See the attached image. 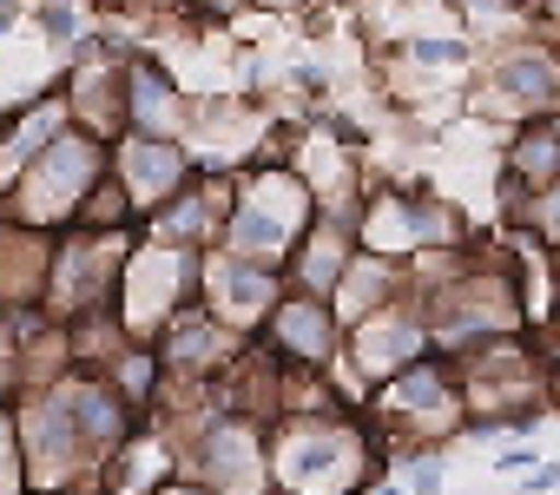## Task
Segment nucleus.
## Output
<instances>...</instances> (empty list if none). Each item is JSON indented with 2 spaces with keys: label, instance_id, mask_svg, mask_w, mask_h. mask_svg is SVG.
<instances>
[{
  "label": "nucleus",
  "instance_id": "nucleus-27",
  "mask_svg": "<svg viewBox=\"0 0 560 495\" xmlns=\"http://www.w3.org/2000/svg\"><path fill=\"white\" fill-rule=\"evenodd\" d=\"M21 396V377H14V331H8V318H0V410H8Z\"/></svg>",
  "mask_w": 560,
  "mask_h": 495
},
{
  "label": "nucleus",
  "instance_id": "nucleus-17",
  "mask_svg": "<svg viewBox=\"0 0 560 495\" xmlns=\"http://www.w3.org/2000/svg\"><path fill=\"white\" fill-rule=\"evenodd\" d=\"M60 133H67V100L60 93H40L34 106H14L8 119H0V192H8Z\"/></svg>",
  "mask_w": 560,
  "mask_h": 495
},
{
  "label": "nucleus",
  "instance_id": "nucleus-4",
  "mask_svg": "<svg viewBox=\"0 0 560 495\" xmlns=\"http://www.w3.org/2000/svg\"><path fill=\"white\" fill-rule=\"evenodd\" d=\"M198 258L205 252H185V244H165V238H132V252L119 265V291H113V318L132 344H152L185 304H198Z\"/></svg>",
  "mask_w": 560,
  "mask_h": 495
},
{
  "label": "nucleus",
  "instance_id": "nucleus-2",
  "mask_svg": "<svg viewBox=\"0 0 560 495\" xmlns=\"http://www.w3.org/2000/svg\"><path fill=\"white\" fill-rule=\"evenodd\" d=\"M317 218V198L304 192V179L284 159H250L231 185V211L218 231V252L244 258V265H270L284 272L291 244L304 238V225Z\"/></svg>",
  "mask_w": 560,
  "mask_h": 495
},
{
  "label": "nucleus",
  "instance_id": "nucleus-33",
  "mask_svg": "<svg viewBox=\"0 0 560 495\" xmlns=\"http://www.w3.org/2000/svg\"><path fill=\"white\" fill-rule=\"evenodd\" d=\"M363 495H402V482H370Z\"/></svg>",
  "mask_w": 560,
  "mask_h": 495
},
{
  "label": "nucleus",
  "instance_id": "nucleus-16",
  "mask_svg": "<svg viewBox=\"0 0 560 495\" xmlns=\"http://www.w3.org/2000/svg\"><path fill=\"white\" fill-rule=\"evenodd\" d=\"M350 258H357L350 218L317 211V218L304 225V238L291 244V258H284V291H304V298H324V304H330V291H337V278L350 272Z\"/></svg>",
  "mask_w": 560,
  "mask_h": 495
},
{
  "label": "nucleus",
  "instance_id": "nucleus-11",
  "mask_svg": "<svg viewBox=\"0 0 560 495\" xmlns=\"http://www.w3.org/2000/svg\"><path fill=\"white\" fill-rule=\"evenodd\" d=\"M244 344H250V337H237V331H224L211 311L185 304V311L152 337V357H159V370L178 377V383H218V377L237 364Z\"/></svg>",
  "mask_w": 560,
  "mask_h": 495
},
{
  "label": "nucleus",
  "instance_id": "nucleus-18",
  "mask_svg": "<svg viewBox=\"0 0 560 495\" xmlns=\"http://www.w3.org/2000/svg\"><path fill=\"white\" fill-rule=\"evenodd\" d=\"M560 179V113L553 119H521L514 139H508V172H501V192L508 198H534Z\"/></svg>",
  "mask_w": 560,
  "mask_h": 495
},
{
  "label": "nucleus",
  "instance_id": "nucleus-21",
  "mask_svg": "<svg viewBox=\"0 0 560 495\" xmlns=\"http://www.w3.org/2000/svg\"><path fill=\"white\" fill-rule=\"evenodd\" d=\"M73 225H80V231H139L132 198L119 192V179H113V172L86 192V205H80V218H73Z\"/></svg>",
  "mask_w": 560,
  "mask_h": 495
},
{
  "label": "nucleus",
  "instance_id": "nucleus-3",
  "mask_svg": "<svg viewBox=\"0 0 560 495\" xmlns=\"http://www.w3.org/2000/svg\"><path fill=\"white\" fill-rule=\"evenodd\" d=\"M100 179H106V146L67 126L8 192H0V218L21 225V231H47L54 238V231H67L80 218V205H86V192Z\"/></svg>",
  "mask_w": 560,
  "mask_h": 495
},
{
  "label": "nucleus",
  "instance_id": "nucleus-28",
  "mask_svg": "<svg viewBox=\"0 0 560 495\" xmlns=\"http://www.w3.org/2000/svg\"><path fill=\"white\" fill-rule=\"evenodd\" d=\"M521 495H560V456H547V462H534V469L521 475Z\"/></svg>",
  "mask_w": 560,
  "mask_h": 495
},
{
  "label": "nucleus",
  "instance_id": "nucleus-29",
  "mask_svg": "<svg viewBox=\"0 0 560 495\" xmlns=\"http://www.w3.org/2000/svg\"><path fill=\"white\" fill-rule=\"evenodd\" d=\"M139 495H211V488H205L198 475H185V469H165V475H159V482H145Z\"/></svg>",
  "mask_w": 560,
  "mask_h": 495
},
{
  "label": "nucleus",
  "instance_id": "nucleus-20",
  "mask_svg": "<svg viewBox=\"0 0 560 495\" xmlns=\"http://www.w3.org/2000/svg\"><path fill=\"white\" fill-rule=\"evenodd\" d=\"M93 377H106V390L132 410V416H145L152 410V396H159V383H165V370H159V357H152V344H126L106 370H93Z\"/></svg>",
  "mask_w": 560,
  "mask_h": 495
},
{
  "label": "nucleus",
  "instance_id": "nucleus-1",
  "mask_svg": "<svg viewBox=\"0 0 560 495\" xmlns=\"http://www.w3.org/2000/svg\"><path fill=\"white\" fill-rule=\"evenodd\" d=\"M270 495H363L383 482V436L350 410L277 416L264 429Z\"/></svg>",
  "mask_w": 560,
  "mask_h": 495
},
{
  "label": "nucleus",
  "instance_id": "nucleus-15",
  "mask_svg": "<svg viewBox=\"0 0 560 495\" xmlns=\"http://www.w3.org/2000/svg\"><path fill=\"white\" fill-rule=\"evenodd\" d=\"M488 113L553 119L560 113V54L553 47H508L488 67Z\"/></svg>",
  "mask_w": 560,
  "mask_h": 495
},
{
  "label": "nucleus",
  "instance_id": "nucleus-6",
  "mask_svg": "<svg viewBox=\"0 0 560 495\" xmlns=\"http://www.w3.org/2000/svg\"><path fill=\"white\" fill-rule=\"evenodd\" d=\"M126 252H132V231H80V225L54 231V265H47V298H40V311H47L54 324L113 311Z\"/></svg>",
  "mask_w": 560,
  "mask_h": 495
},
{
  "label": "nucleus",
  "instance_id": "nucleus-12",
  "mask_svg": "<svg viewBox=\"0 0 560 495\" xmlns=\"http://www.w3.org/2000/svg\"><path fill=\"white\" fill-rule=\"evenodd\" d=\"M73 54H80V60H73V73H67V87H60L67 126L86 133V139H100V146H113V139L126 133V87H119L126 60H119V54H86V47H73Z\"/></svg>",
  "mask_w": 560,
  "mask_h": 495
},
{
  "label": "nucleus",
  "instance_id": "nucleus-32",
  "mask_svg": "<svg viewBox=\"0 0 560 495\" xmlns=\"http://www.w3.org/2000/svg\"><path fill=\"white\" fill-rule=\"evenodd\" d=\"M540 357H547V370H560V304H553V318L540 324Z\"/></svg>",
  "mask_w": 560,
  "mask_h": 495
},
{
  "label": "nucleus",
  "instance_id": "nucleus-10",
  "mask_svg": "<svg viewBox=\"0 0 560 495\" xmlns=\"http://www.w3.org/2000/svg\"><path fill=\"white\" fill-rule=\"evenodd\" d=\"M264 357H277L284 370H330L337 364V344H343V324L330 318L324 298H304V291H284L270 304V318L257 324L250 337Z\"/></svg>",
  "mask_w": 560,
  "mask_h": 495
},
{
  "label": "nucleus",
  "instance_id": "nucleus-34",
  "mask_svg": "<svg viewBox=\"0 0 560 495\" xmlns=\"http://www.w3.org/2000/svg\"><path fill=\"white\" fill-rule=\"evenodd\" d=\"M553 403H560V370H553Z\"/></svg>",
  "mask_w": 560,
  "mask_h": 495
},
{
  "label": "nucleus",
  "instance_id": "nucleus-24",
  "mask_svg": "<svg viewBox=\"0 0 560 495\" xmlns=\"http://www.w3.org/2000/svg\"><path fill=\"white\" fill-rule=\"evenodd\" d=\"M0 495H27V469H21V436L14 416L0 410Z\"/></svg>",
  "mask_w": 560,
  "mask_h": 495
},
{
  "label": "nucleus",
  "instance_id": "nucleus-31",
  "mask_svg": "<svg viewBox=\"0 0 560 495\" xmlns=\"http://www.w3.org/2000/svg\"><path fill=\"white\" fill-rule=\"evenodd\" d=\"M527 21H534V27H540L553 47H560V0H534V8H527Z\"/></svg>",
  "mask_w": 560,
  "mask_h": 495
},
{
  "label": "nucleus",
  "instance_id": "nucleus-30",
  "mask_svg": "<svg viewBox=\"0 0 560 495\" xmlns=\"http://www.w3.org/2000/svg\"><path fill=\"white\" fill-rule=\"evenodd\" d=\"M534 462H540V456H534V442H527V436L494 449V469H501V475H521V469H534Z\"/></svg>",
  "mask_w": 560,
  "mask_h": 495
},
{
  "label": "nucleus",
  "instance_id": "nucleus-5",
  "mask_svg": "<svg viewBox=\"0 0 560 495\" xmlns=\"http://www.w3.org/2000/svg\"><path fill=\"white\" fill-rule=\"evenodd\" d=\"M383 429L402 436V462L409 456H435L455 429H462V390H455V364L448 357H416L409 370H396L389 383L370 390L363 403Z\"/></svg>",
  "mask_w": 560,
  "mask_h": 495
},
{
  "label": "nucleus",
  "instance_id": "nucleus-19",
  "mask_svg": "<svg viewBox=\"0 0 560 495\" xmlns=\"http://www.w3.org/2000/svg\"><path fill=\"white\" fill-rule=\"evenodd\" d=\"M396 298H402V265L357 252L350 272H343L337 291H330V318H337V324H357V318H370V311H383V304H396Z\"/></svg>",
  "mask_w": 560,
  "mask_h": 495
},
{
  "label": "nucleus",
  "instance_id": "nucleus-8",
  "mask_svg": "<svg viewBox=\"0 0 560 495\" xmlns=\"http://www.w3.org/2000/svg\"><path fill=\"white\" fill-rule=\"evenodd\" d=\"M284 298V272H270V265H244L231 252H211L198 258V311H211L224 331L237 337H257V324L270 318V304Z\"/></svg>",
  "mask_w": 560,
  "mask_h": 495
},
{
  "label": "nucleus",
  "instance_id": "nucleus-26",
  "mask_svg": "<svg viewBox=\"0 0 560 495\" xmlns=\"http://www.w3.org/2000/svg\"><path fill=\"white\" fill-rule=\"evenodd\" d=\"M409 488L402 495H442V456H409Z\"/></svg>",
  "mask_w": 560,
  "mask_h": 495
},
{
  "label": "nucleus",
  "instance_id": "nucleus-9",
  "mask_svg": "<svg viewBox=\"0 0 560 495\" xmlns=\"http://www.w3.org/2000/svg\"><path fill=\"white\" fill-rule=\"evenodd\" d=\"M106 172L119 179V192L132 198V218L145 225L172 192L191 185L198 159H191V146H178V139H139V133H119V139L106 146Z\"/></svg>",
  "mask_w": 560,
  "mask_h": 495
},
{
  "label": "nucleus",
  "instance_id": "nucleus-23",
  "mask_svg": "<svg viewBox=\"0 0 560 495\" xmlns=\"http://www.w3.org/2000/svg\"><path fill=\"white\" fill-rule=\"evenodd\" d=\"M402 54H409L416 67H455V73H462L475 47H468V34H455V41H448V34H422V41H409Z\"/></svg>",
  "mask_w": 560,
  "mask_h": 495
},
{
  "label": "nucleus",
  "instance_id": "nucleus-7",
  "mask_svg": "<svg viewBox=\"0 0 560 495\" xmlns=\"http://www.w3.org/2000/svg\"><path fill=\"white\" fill-rule=\"evenodd\" d=\"M172 469L198 475L211 495H270V449H264V423L211 416L205 429H191L185 442H172Z\"/></svg>",
  "mask_w": 560,
  "mask_h": 495
},
{
  "label": "nucleus",
  "instance_id": "nucleus-13",
  "mask_svg": "<svg viewBox=\"0 0 560 495\" xmlns=\"http://www.w3.org/2000/svg\"><path fill=\"white\" fill-rule=\"evenodd\" d=\"M231 185H237V172H191V185L172 192L145 218V238L185 244V252H211L218 231H224V211H231Z\"/></svg>",
  "mask_w": 560,
  "mask_h": 495
},
{
  "label": "nucleus",
  "instance_id": "nucleus-14",
  "mask_svg": "<svg viewBox=\"0 0 560 495\" xmlns=\"http://www.w3.org/2000/svg\"><path fill=\"white\" fill-rule=\"evenodd\" d=\"M119 87H126V133H139V139H178V146L191 139V93L159 60L126 54Z\"/></svg>",
  "mask_w": 560,
  "mask_h": 495
},
{
  "label": "nucleus",
  "instance_id": "nucleus-25",
  "mask_svg": "<svg viewBox=\"0 0 560 495\" xmlns=\"http://www.w3.org/2000/svg\"><path fill=\"white\" fill-rule=\"evenodd\" d=\"M40 34L47 41H73L80 34V8H73V0H47V8H40Z\"/></svg>",
  "mask_w": 560,
  "mask_h": 495
},
{
  "label": "nucleus",
  "instance_id": "nucleus-22",
  "mask_svg": "<svg viewBox=\"0 0 560 495\" xmlns=\"http://www.w3.org/2000/svg\"><path fill=\"white\" fill-rule=\"evenodd\" d=\"M514 218L547 244V252H560V179L547 192H534V198H514Z\"/></svg>",
  "mask_w": 560,
  "mask_h": 495
}]
</instances>
